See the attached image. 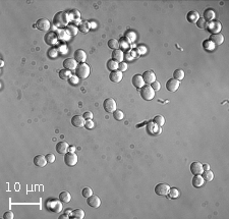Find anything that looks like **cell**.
I'll return each mask as SVG.
<instances>
[{"mask_svg":"<svg viewBox=\"0 0 229 219\" xmlns=\"http://www.w3.org/2000/svg\"><path fill=\"white\" fill-rule=\"evenodd\" d=\"M54 24L56 27H59V28H63L67 27V24L69 21V18H68V14L65 13L63 11H60L58 13H56L55 16H54Z\"/></svg>","mask_w":229,"mask_h":219,"instance_id":"1","label":"cell"},{"mask_svg":"<svg viewBox=\"0 0 229 219\" xmlns=\"http://www.w3.org/2000/svg\"><path fill=\"white\" fill-rule=\"evenodd\" d=\"M90 72H91V69L87 63H78L75 68V76L81 80H84V79L88 78Z\"/></svg>","mask_w":229,"mask_h":219,"instance_id":"2","label":"cell"},{"mask_svg":"<svg viewBox=\"0 0 229 219\" xmlns=\"http://www.w3.org/2000/svg\"><path fill=\"white\" fill-rule=\"evenodd\" d=\"M140 94L141 97L145 101H151L155 97V91L152 89L150 85H146L142 89H140Z\"/></svg>","mask_w":229,"mask_h":219,"instance_id":"3","label":"cell"},{"mask_svg":"<svg viewBox=\"0 0 229 219\" xmlns=\"http://www.w3.org/2000/svg\"><path fill=\"white\" fill-rule=\"evenodd\" d=\"M46 206H47L48 210L54 213H59L62 211V204L58 200H49L46 203Z\"/></svg>","mask_w":229,"mask_h":219,"instance_id":"4","label":"cell"},{"mask_svg":"<svg viewBox=\"0 0 229 219\" xmlns=\"http://www.w3.org/2000/svg\"><path fill=\"white\" fill-rule=\"evenodd\" d=\"M78 158L75 152H67L64 156V163L66 164L67 166H69V167L75 166V164L78 163Z\"/></svg>","mask_w":229,"mask_h":219,"instance_id":"5","label":"cell"},{"mask_svg":"<svg viewBox=\"0 0 229 219\" xmlns=\"http://www.w3.org/2000/svg\"><path fill=\"white\" fill-rule=\"evenodd\" d=\"M103 107H104V110L108 113H112L116 110V102L115 100L112 99V98H107L104 103H103Z\"/></svg>","mask_w":229,"mask_h":219,"instance_id":"6","label":"cell"},{"mask_svg":"<svg viewBox=\"0 0 229 219\" xmlns=\"http://www.w3.org/2000/svg\"><path fill=\"white\" fill-rule=\"evenodd\" d=\"M169 190H170V187L167 185V183H158V185L155 187V193L157 194L158 196H167L169 193Z\"/></svg>","mask_w":229,"mask_h":219,"instance_id":"7","label":"cell"},{"mask_svg":"<svg viewBox=\"0 0 229 219\" xmlns=\"http://www.w3.org/2000/svg\"><path fill=\"white\" fill-rule=\"evenodd\" d=\"M179 87H180V82L175 80V79H170L166 83V89L171 93L177 91Z\"/></svg>","mask_w":229,"mask_h":219,"instance_id":"8","label":"cell"},{"mask_svg":"<svg viewBox=\"0 0 229 219\" xmlns=\"http://www.w3.org/2000/svg\"><path fill=\"white\" fill-rule=\"evenodd\" d=\"M36 27L38 30H40V31L46 32V31H48V30H50L51 24L47 18H40V20L37 21Z\"/></svg>","mask_w":229,"mask_h":219,"instance_id":"9","label":"cell"},{"mask_svg":"<svg viewBox=\"0 0 229 219\" xmlns=\"http://www.w3.org/2000/svg\"><path fill=\"white\" fill-rule=\"evenodd\" d=\"M190 172L193 175H201L204 172V168H203V164L201 162H192L190 164Z\"/></svg>","mask_w":229,"mask_h":219,"instance_id":"10","label":"cell"},{"mask_svg":"<svg viewBox=\"0 0 229 219\" xmlns=\"http://www.w3.org/2000/svg\"><path fill=\"white\" fill-rule=\"evenodd\" d=\"M142 76H143L145 84L147 85H151L152 83H154V82L156 81V75H155V72H152V70H147V72L143 73Z\"/></svg>","mask_w":229,"mask_h":219,"instance_id":"11","label":"cell"},{"mask_svg":"<svg viewBox=\"0 0 229 219\" xmlns=\"http://www.w3.org/2000/svg\"><path fill=\"white\" fill-rule=\"evenodd\" d=\"M73 54H75V60L78 63H84L87 60V54L83 49H78Z\"/></svg>","mask_w":229,"mask_h":219,"instance_id":"12","label":"cell"},{"mask_svg":"<svg viewBox=\"0 0 229 219\" xmlns=\"http://www.w3.org/2000/svg\"><path fill=\"white\" fill-rule=\"evenodd\" d=\"M132 85L135 86L137 89H142L144 86H145V82H144V79L143 76H142L141 75H135L132 76Z\"/></svg>","mask_w":229,"mask_h":219,"instance_id":"13","label":"cell"},{"mask_svg":"<svg viewBox=\"0 0 229 219\" xmlns=\"http://www.w3.org/2000/svg\"><path fill=\"white\" fill-rule=\"evenodd\" d=\"M87 203H88L89 206L92 208H99L101 205V200L98 196L92 195L91 197H89L88 200H87Z\"/></svg>","mask_w":229,"mask_h":219,"instance_id":"14","label":"cell"},{"mask_svg":"<svg viewBox=\"0 0 229 219\" xmlns=\"http://www.w3.org/2000/svg\"><path fill=\"white\" fill-rule=\"evenodd\" d=\"M48 163L46 156L44 155H37L34 157V164L37 167H45L46 164Z\"/></svg>","mask_w":229,"mask_h":219,"instance_id":"15","label":"cell"},{"mask_svg":"<svg viewBox=\"0 0 229 219\" xmlns=\"http://www.w3.org/2000/svg\"><path fill=\"white\" fill-rule=\"evenodd\" d=\"M86 124V119L81 115H75L72 118V124L75 127H83Z\"/></svg>","mask_w":229,"mask_h":219,"instance_id":"16","label":"cell"},{"mask_svg":"<svg viewBox=\"0 0 229 219\" xmlns=\"http://www.w3.org/2000/svg\"><path fill=\"white\" fill-rule=\"evenodd\" d=\"M63 66L65 69H68L70 72H72L78 66V62L75 61V58H67L63 61Z\"/></svg>","mask_w":229,"mask_h":219,"instance_id":"17","label":"cell"},{"mask_svg":"<svg viewBox=\"0 0 229 219\" xmlns=\"http://www.w3.org/2000/svg\"><path fill=\"white\" fill-rule=\"evenodd\" d=\"M122 78H123V75H122V72H120V70H114V72H111L110 75H109V79L113 83H119V82H121Z\"/></svg>","mask_w":229,"mask_h":219,"instance_id":"18","label":"cell"},{"mask_svg":"<svg viewBox=\"0 0 229 219\" xmlns=\"http://www.w3.org/2000/svg\"><path fill=\"white\" fill-rule=\"evenodd\" d=\"M68 144L65 143V142H59L56 144V151L59 154H66L68 152Z\"/></svg>","mask_w":229,"mask_h":219,"instance_id":"19","label":"cell"},{"mask_svg":"<svg viewBox=\"0 0 229 219\" xmlns=\"http://www.w3.org/2000/svg\"><path fill=\"white\" fill-rule=\"evenodd\" d=\"M113 60H115L117 62H123L124 59V53L122 50H119V49H116V50L113 51L112 53Z\"/></svg>","mask_w":229,"mask_h":219,"instance_id":"20","label":"cell"},{"mask_svg":"<svg viewBox=\"0 0 229 219\" xmlns=\"http://www.w3.org/2000/svg\"><path fill=\"white\" fill-rule=\"evenodd\" d=\"M210 41L213 42L215 45H221V44L224 42V37H223V35L221 34H214L210 38Z\"/></svg>","mask_w":229,"mask_h":219,"instance_id":"21","label":"cell"},{"mask_svg":"<svg viewBox=\"0 0 229 219\" xmlns=\"http://www.w3.org/2000/svg\"><path fill=\"white\" fill-rule=\"evenodd\" d=\"M214 18H215V11L214 10L211 9V8L206 9L205 12H204V20L208 23V21H213Z\"/></svg>","mask_w":229,"mask_h":219,"instance_id":"22","label":"cell"},{"mask_svg":"<svg viewBox=\"0 0 229 219\" xmlns=\"http://www.w3.org/2000/svg\"><path fill=\"white\" fill-rule=\"evenodd\" d=\"M205 183V180L202 177V175H195L192 179V185L195 188H201Z\"/></svg>","mask_w":229,"mask_h":219,"instance_id":"23","label":"cell"},{"mask_svg":"<svg viewBox=\"0 0 229 219\" xmlns=\"http://www.w3.org/2000/svg\"><path fill=\"white\" fill-rule=\"evenodd\" d=\"M208 28L211 32L216 33L217 34V33L222 29V26H221V24H220L219 21H213L211 24H208Z\"/></svg>","mask_w":229,"mask_h":219,"instance_id":"24","label":"cell"},{"mask_svg":"<svg viewBox=\"0 0 229 219\" xmlns=\"http://www.w3.org/2000/svg\"><path fill=\"white\" fill-rule=\"evenodd\" d=\"M84 217V210L80 209V208H78V209H75L73 211H72V216H70V218L83 219Z\"/></svg>","mask_w":229,"mask_h":219,"instance_id":"25","label":"cell"},{"mask_svg":"<svg viewBox=\"0 0 229 219\" xmlns=\"http://www.w3.org/2000/svg\"><path fill=\"white\" fill-rule=\"evenodd\" d=\"M59 200L64 203H69L70 200H72V195L68 193V192H61L60 195H59Z\"/></svg>","mask_w":229,"mask_h":219,"instance_id":"26","label":"cell"},{"mask_svg":"<svg viewBox=\"0 0 229 219\" xmlns=\"http://www.w3.org/2000/svg\"><path fill=\"white\" fill-rule=\"evenodd\" d=\"M118 66H119V63L117 61L113 59H110L107 61V68L110 72H114V70H117L118 69Z\"/></svg>","mask_w":229,"mask_h":219,"instance_id":"27","label":"cell"},{"mask_svg":"<svg viewBox=\"0 0 229 219\" xmlns=\"http://www.w3.org/2000/svg\"><path fill=\"white\" fill-rule=\"evenodd\" d=\"M186 18L189 23H197L198 20L200 18V15H199V13L197 11H190L189 14H187Z\"/></svg>","mask_w":229,"mask_h":219,"instance_id":"28","label":"cell"},{"mask_svg":"<svg viewBox=\"0 0 229 219\" xmlns=\"http://www.w3.org/2000/svg\"><path fill=\"white\" fill-rule=\"evenodd\" d=\"M201 175L205 182H212L214 179V173L211 170H205Z\"/></svg>","mask_w":229,"mask_h":219,"instance_id":"29","label":"cell"},{"mask_svg":"<svg viewBox=\"0 0 229 219\" xmlns=\"http://www.w3.org/2000/svg\"><path fill=\"white\" fill-rule=\"evenodd\" d=\"M58 75L61 80H69V78L72 76L70 70H68V69H61Z\"/></svg>","mask_w":229,"mask_h":219,"instance_id":"30","label":"cell"},{"mask_svg":"<svg viewBox=\"0 0 229 219\" xmlns=\"http://www.w3.org/2000/svg\"><path fill=\"white\" fill-rule=\"evenodd\" d=\"M65 31H66L67 34L70 35V36H75V35L78 34V29L76 28V27L72 26V24H69V26H67L66 28H65Z\"/></svg>","mask_w":229,"mask_h":219,"instance_id":"31","label":"cell"},{"mask_svg":"<svg viewBox=\"0 0 229 219\" xmlns=\"http://www.w3.org/2000/svg\"><path fill=\"white\" fill-rule=\"evenodd\" d=\"M184 78V72L182 69H176L173 73V79L180 82L181 80H183Z\"/></svg>","mask_w":229,"mask_h":219,"instance_id":"32","label":"cell"},{"mask_svg":"<svg viewBox=\"0 0 229 219\" xmlns=\"http://www.w3.org/2000/svg\"><path fill=\"white\" fill-rule=\"evenodd\" d=\"M168 196L170 199H176L179 197V191L177 190L176 188H172L169 190V193H168Z\"/></svg>","mask_w":229,"mask_h":219,"instance_id":"33","label":"cell"},{"mask_svg":"<svg viewBox=\"0 0 229 219\" xmlns=\"http://www.w3.org/2000/svg\"><path fill=\"white\" fill-rule=\"evenodd\" d=\"M108 47L113 49V50H116L119 47V42L116 39H110L108 41Z\"/></svg>","mask_w":229,"mask_h":219,"instance_id":"34","label":"cell"},{"mask_svg":"<svg viewBox=\"0 0 229 219\" xmlns=\"http://www.w3.org/2000/svg\"><path fill=\"white\" fill-rule=\"evenodd\" d=\"M153 121H154L157 125H159V127H162V125H164V124H165V118L162 115H156L154 117V120H153Z\"/></svg>","mask_w":229,"mask_h":219,"instance_id":"35","label":"cell"},{"mask_svg":"<svg viewBox=\"0 0 229 219\" xmlns=\"http://www.w3.org/2000/svg\"><path fill=\"white\" fill-rule=\"evenodd\" d=\"M78 30L83 33H88L90 31V24L87 23V21H83V23L80 24V27H78Z\"/></svg>","mask_w":229,"mask_h":219,"instance_id":"36","label":"cell"},{"mask_svg":"<svg viewBox=\"0 0 229 219\" xmlns=\"http://www.w3.org/2000/svg\"><path fill=\"white\" fill-rule=\"evenodd\" d=\"M113 117L115 118L116 120H122L123 119V117H124V114H123V112H122L121 110H115L113 112Z\"/></svg>","mask_w":229,"mask_h":219,"instance_id":"37","label":"cell"},{"mask_svg":"<svg viewBox=\"0 0 229 219\" xmlns=\"http://www.w3.org/2000/svg\"><path fill=\"white\" fill-rule=\"evenodd\" d=\"M81 195H83V197H84V198L88 199L89 197H91V196L93 195L92 188H83V191H81Z\"/></svg>","mask_w":229,"mask_h":219,"instance_id":"38","label":"cell"},{"mask_svg":"<svg viewBox=\"0 0 229 219\" xmlns=\"http://www.w3.org/2000/svg\"><path fill=\"white\" fill-rule=\"evenodd\" d=\"M197 26L200 29H206V28H208V23H207L204 18H199L197 21Z\"/></svg>","mask_w":229,"mask_h":219,"instance_id":"39","label":"cell"},{"mask_svg":"<svg viewBox=\"0 0 229 219\" xmlns=\"http://www.w3.org/2000/svg\"><path fill=\"white\" fill-rule=\"evenodd\" d=\"M150 86L152 87V89L154 90V91H159V90L161 89V85L159 82H157V81H155L154 83H152Z\"/></svg>","mask_w":229,"mask_h":219,"instance_id":"40","label":"cell"},{"mask_svg":"<svg viewBox=\"0 0 229 219\" xmlns=\"http://www.w3.org/2000/svg\"><path fill=\"white\" fill-rule=\"evenodd\" d=\"M46 159H47L48 163H53L55 161V155L50 153V154H47L46 155Z\"/></svg>","mask_w":229,"mask_h":219,"instance_id":"41","label":"cell"},{"mask_svg":"<svg viewBox=\"0 0 229 219\" xmlns=\"http://www.w3.org/2000/svg\"><path fill=\"white\" fill-rule=\"evenodd\" d=\"M13 217H14V215H13L12 211H7L3 214L4 219H13Z\"/></svg>","mask_w":229,"mask_h":219,"instance_id":"42","label":"cell"},{"mask_svg":"<svg viewBox=\"0 0 229 219\" xmlns=\"http://www.w3.org/2000/svg\"><path fill=\"white\" fill-rule=\"evenodd\" d=\"M83 117L86 120H92L93 119V113L92 112H84L83 114Z\"/></svg>","mask_w":229,"mask_h":219,"instance_id":"43","label":"cell"},{"mask_svg":"<svg viewBox=\"0 0 229 219\" xmlns=\"http://www.w3.org/2000/svg\"><path fill=\"white\" fill-rule=\"evenodd\" d=\"M84 127L88 128V130H92V128L94 127V122H93L92 120H87L86 124H84Z\"/></svg>","mask_w":229,"mask_h":219,"instance_id":"44","label":"cell"},{"mask_svg":"<svg viewBox=\"0 0 229 219\" xmlns=\"http://www.w3.org/2000/svg\"><path fill=\"white\" fill-rule=\"evenodd\" d=\"M119 46H121L123 49H129V44L126 42V40L125 39H122L121 40V44H119Z\"/></svg>","mask_w":229,"mask_h":219,"instance_id":"45","label":"cell"},{"mask_svg":"<svg viewBox=\"0 0 229 219\" xmlns=\"http://www.w3.org/2000/svg\"><path fill=\"white\" fill-rule=\"evenodd\" d=\"M118 68L120 69V72H125V70L127 69V64L125 63V62H120V63H119Z\"/></svg>","mask_w":229,"mask_h":219,"instance_id":"46","label":"cell"},{"mask_svg":"<svg viewBox=\"0 0 229 219\" xmlns=\"http://www.w3.org/2000/svg\"><path fill=\"white\" fill-rule=\"evenodd\" d=\"M72 16H73V18H75H75H76V20H78V18H80V12H78L76 9L72 10Z\"/></svg>","mask_w":229,"mask_h":219,"instance_id":"47","label":"cell"},{"mask_svg":"<svg viewBox=\"0 0 229 219\" xmlns=\"http://www.w3.org/2000/svg\"><path fill=\"white\" fill-rule=\"evenodd\" d=\"M73 79H75V76H70V78H69V83L72 84V85H75V84L78 83V80H76V79H75V80H73Z\"/></svg>","mask_w":229,"mask_h":219,"instance_id":"48","label":"cell"},{"mask_svg":"<svg viewBox=\"0 0 229 219\" xmlns=\"http://www.w3.org/2000/svg\"><path fill=\"white\" fill-rule=\"evenodd\" d=\"M203 168H204V171H205V170H210V165H209V164H203Z\"/></svg>","mask_w":229,"mask_h":219,"instance_id":"49","label":"cell"},{"mask_svg":"<svg viewBox=\"0 0 229 219\" xmlns=\"http://www.w3.org/2000/svg\"><path fill=\"white\" fill-rule=\"evenodd\" d=\"M70 213H72V211H70V210H67V211H65V214H66L67 216H68Z\"/></svg>","mask_w":229,"mask_h":219,"instance_id":"50","label":"cell"},{"mask_svg":"<svg viewBox=\"0 0 229 219\" xmlns=\"http://www.w3.org/2000/svg\"><path fill=\"white\" fill-rule=\"evenodd\" d=\"M75 148H73V147L70 148V152H75Z\"/></svg>","mask_w":229,"mask_h":219,"instance_id":"51","label":"cell"},{"mask_svg":"<svg viewBox=\"0 0 229 219\" xmlns=\"http://www.w3.org/2000/svg\"><path fill=\"white\" fill-rule=\"evenodd\" d=\"M67 217V215L66 214H65V215H62V216H60V218L62 219V218H66Z\"/></svg>","mask_w":229,"mask_h":219,"instance_id":"52","label":"cell"}]
</instances>
